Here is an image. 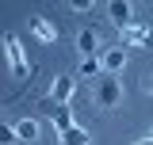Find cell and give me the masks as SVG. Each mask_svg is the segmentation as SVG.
<instances>
[{"mask_svg": "<svg viewBox=\"0 0 153 145\" xmlns=\"http://www.w3.org/2000/svg\"><path fill=\"white\" fill-rule=\"evenodd\" d=\"M4 57H8V65L16 72L19 80H27L31 76V65H27V54H23V46H19L16 35H4Z\"/></svg>", "mask_w": 153, "mask_h": 145, "instance_id": "6da1fadb", "label": "cell"}, {"mask_svg": "<svg viewBox=\"0 0 153 145\" xmlns=\"http://www.w3.org/2000/svg\"><path fill=\"white\" fill-rule=\"evenodd\" d=\"M96 103H100V107L123 103V84H119V76H103V80L96 84Z\"/></svg>", "mask_w": 153, "mask_h": 145, "instance_id": "7a4b0ae2", "label": "cell"}, {"mask_svg": "<svg viewBox=\"0 0 153 145\" xmlns=\"http://www.w3.org/2000/svg\"><path fill=\"white\" fill-rule=\"evenodd\" d=\"M107 19H111L115 27H123V31L134 27V4L130 0H111V4H107Z\"/></svg>", "mask_w": 153, "mask_h": 145, "instance_id": "3957f363", "label": "cell"}, {"mask_svg": "<svg viewBox=\"0 0 153 145\" xmlns=\"http://www.w3.org/2000/svg\"><path fill=\"white\" fill-rule=\"evenodd\" d=\"M50 103H61V107H73V76H57L50 84Z\"/></svg>", "mask_w": 153, "mask_h": 145, "instance_id": "277c9868", "label": "cell"}, {"mask_svg": "<svg viewBox=\"0 0 153 145\" xmlns=\"http://www.w3.org/2000/svg\"><path fill=\"white\" fill-rule=\"evenodd\" d=\"M42 107L50 111V118H54V126H57V134H65V130H73L76 122H73V107H61V103H42Z\"/></svg>", "mask_w": 153, "mask_h": 145, "instance_id": "5b68a950", "label": "cell"}, {"mask_svg": "<svg viewBox=\"0 0 153 145\" xmlns=\"http://www.w3.org/2000/svg\"><path fill=\"white\" fill-rule=\"evenodd\" d=\"M100 61H103V72L115 76V72H123V65H126V50H123V46H111V50L100 54Z\"/></svg>", "mask_w": 153, "mask_h": 145, "instance_id": "8992f818", "label": "cell"}, {"mask_svg": "<svg viewBox=\"0 0 153 145\" xmlns=\"http://www.w3.org/2000/svg\"><path fill=\"white\" fill-rule=\"evenodd\" d=\"M76 50H80L84 57H100L103 54V50H100V35H96L92 27H84V31L76 35Z\"/></svg>", "mask_w": 153, "mask_h": 145, "instance_id": "52a82bcc", "label": "cell"}, {"mask_svg": "<svg viewBox=\"0 0 153 145\" xmlns=\"http://www.w3.org/2000/svg\"><path fill=\"white\" fill-rule=\"evenodd\" d=\"M31 31H35V38H38V42H46V46H50V42H57V27L50 23V19H42V16L31 19Z\"/></svg>", "mask_w": 153, "mask_h": 145, "instance_id": "ba28073f", "label": "cell"}, {"mask_svg": "<svg viewBox=\"0 0 153 145\" xmlns=\"http://www.w3.org/2000/svg\"><path fill=\"white\" fill-rule=\"evenodd\" d=\"M16 134H19V141H35V138H42V126H38L35 118H19Z\"/></svg>", "mask_w": 153, "mask_h": 145, "instance_id": "9c48e42d", "label": "cell"}, {"mask_svg": "<svg viewBox=\"0 0 153 145\" xmlns=\"http://www.w3.org/2000/svg\"><path fill=\"white\" fill-rule=\"evenodd\" d=\"M146 38H149V31H146L142 23H134V27L123 31V42H126V46H146Z\"/></svg>", "mask_w": 153, "mask_h": 145, "instance_id": "30bf717a", "label": "cell"}, {"mask_svg": "<svg viewBox=\"0 0 153 145\" xmlns=\"http://www.w3.org/2000/svg\"><path fill=\"white\" fill-rule=\"evenodd\" d=\"M61 145H88V130L76 122L73 130H65V134H61Z\"/></svg>", "mask_w": 153, "mask_h": 145, "instance_id": "8fae6325", "label": "cell"}, {"mask_svg": "<svg viewBox=\"0 0 153 145\" xmlns=\"http://www.w3.org/2000/svg\"><path fill=\"white\" fill-rule=\"evenodd\" d=\"M100 69H103V61H100V57H84V65H80L76 72H80V76H96Z\"/></svg>", "mask_w": 153, "mask_h": 145, "instance_id": "7c38bea8", "label": "cell"}, {"mask_svg": "<svg viewBox=\"0 0 153 145\" xmlns=\"http://www.w3.org/2000/svg\"><path fill=\"white\" fill-rule=\"evenodd\" d=\"M0 141H4V145L19 141V134H16V126H12V122H4V126H0Z\"/></svg>", "mask_w": 153, "mask_h": 145, "instance_id": "4fadbf2b", "label": "cell"}, {"mask_svg": "<svg viewBox=\"0 0 153 145\" xmlns=\"http://www.w3.org/2000/svg\"><path fill=\"white\" fill-rule=\"evenodd\" d=\"M134 145H153V138H138V141H134Z\"/></svg>", "mask_w": 153, "mask_h": 145, "instance_id": "5bb4252c", "label": "cell"}, {"mask_svg": "<svg viewBox=\"0 0 153 145\" xmlns=\"http://www.w3.org/2000/svg\"><path fill=\"white\" fill-rule=\"evenodd\" d=\"M149 92H153V76H149Z\"/></svg>", "mask_w": 153, "mask_h": 145, "instance_id": "9a60e30c", "label": "cell"}, {"mask_svg": "<svg viewBox=\"0 0 153 145\" xmlns=\"http://www.w3.org/2000/svg\"><path fill=\"white\" fill-rule=\"evenodd\" d=\"M149 138H153V130H149Z\"/></svg>", "mask_w": 153, "mask_h": 145, "instance_id": "2e32d148", "label": "cell"}]
</instances>
